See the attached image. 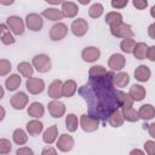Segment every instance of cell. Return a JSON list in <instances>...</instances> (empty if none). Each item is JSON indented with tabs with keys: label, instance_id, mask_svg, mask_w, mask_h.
Wrapping results in <instances>:
<instances>
[{
	"label": "cell",
	"instance_id": "6da1fadb",
	"mask_svg": "<svg viewBox=\"0 0 155 155\" xmlns=\"http://www.w3.org/2000/svg\"><path fill=\"white\" fill-rule=\"evenodd\" d=\"M114 76L113 71H108L101 78L90 79L79 88V94L87 103L88 115L103 122H107L108 117L121 108V91L116 90Z\"/></svg>",
	"mask_w": 155,
	"mask_h": 155
},
{
	"label": "cell",
	"instance_id": "7a4b0ae2",
	"mask_svg": "<svg viewBox=\"0 0 155 155\" xmlns=\"http://www.w3.org/2000/svg\"><path fill=\"white\" fill-rule=\"evenodd\" d=\"M33 67L39 73H46L51 69V59L47 54H36L33 58Z\"/></svg>",
	"mask_w": 155,
	"mask_h": 155
},
{
	"label": "cell",
	"instance_id": "3957f363",
	"mask_svg": "<svg viewBox=\"0 0 155 155\" xmlns=\"http://www.w3.org/2000/svg\"><path fill=\"white\" fill-rule=\"evenodd\" d=\"M80 126L85 132H94L99 127V120L87 114H82L80 116Z\"/></svg>",
	"mask_w": 155,
	"mask_h": 155
},
{
	"label": "cell",
	"instance_id": "277c9868",
	"mask_svg": "<svg viewBox=\"0 0 155 155\" xmlns=\"http://www.w3.org/2000/svg\"><path fill=\"white\" fill-rule=\"evenodd\" d=\"M6 25L8 29L12 30L13 34L16 35H22L24 33V22L21 17L18 16H10L6 19Z\"/></svg>",
	"mask_w": 155,
	"mask_h": 155
},
{
	"label": "cell",
	"instance_id": "5b68a950",
	"mask_svg": "<svg viewBox=\"0 0 155 155\" xmlns=\"http://www.w3.org/2000/svg\"><path fill=\"white\" fill-rule=\"evenodd\" d=\"M110 33L116 38H121L122 40L124 39H131L133 36V30H132L131 25L126 24V23H121L117 27L110 28Z\"/></svg>",
	"mask_w": 155,
	"mask_h": 155
},
{
	"label": "cell",
	"instance_id": "8992f818",
	"mask_svg": "<svg viewBox=\"0 0 155 155\" xmlns=\"http://www.w3.org/2000/svg\"><path fill=\"white\" fill-rule=\"evenodd\" d=\"M25 87L29 91V93H31V94H39V93H41L44 91L45 82H44V80H41L39 78H29V79H27Z\"/></svg>",
	"mask_w": 155,
	"mask_h": 155
},
{
	"label": "cell",
	"instance_id": "52a82bcc",
	"mask_svg": "<svg viewBox=\"0 0 155 155\" xmlns=\"http://www.w3.org/2000/svg\"><path fill=\"white\" fill-rule=\"evenodd\" d=\"M67 33H68V27L64 23H56L54 25L51 27L50 39L53 41H59L65 38Z\"/></svg>",
	"mask_w": 155,
	"mask_h": 155
},
{
	"label": "cell",
	"instance_id": "ba28073f",
	"mask_svg": "<svg viewBox=\"0 0 155 155\" xmlns=\"http://www.w3.org/2000/svg\"><path fill=\"white\" fill-rule=\"evenodd\" d=\"M25 24H27V27L30 30L39 31V30H41V28L44 25V22H42V18H41L40 15H38V13H29L25 17Z\"/></svg>",
	"mask_w": 155,
	"mask_h": 155
},
{
	"label": "cell",
	"instance_id": "9c48e42d",
	"mask_svg": "<svg viewBox=\"0 0 155 155\" xmlns=\"http://www.w3.org/2000/svg\"><path fill=\"white\" fill-rule=\"evenodd\" d=\"M70 29L73 31V34L75 36H82L87 33V29H88V24H87V21L84 19V18H78V19H74L71 25H70Z\"/></svg>",
	"mask_w": 155,
	"mask_h": 155
},
{
	"label": "cell",
	"instance_id": "30bf717a",
	"mask_svg": "<svg viewBox=\"0 0 155 155\" xmlns=\"http://www.w3.org/2000/svg\"><path fill=\"white\" fill-rule=\"evenodd\" d=\"M27 103H28V96L24 92H17L10 99L11 107L16 110H22L27 105Z\"/></svg>",
	"mask_w": 155,
	"mask_h": 155
},
{
	"label": "cell",
	"instance_id": "8fae6325",
	"mask_svg": "<svg viewBox=\"0 0 155 155\" xmlns=\"http://www.w3.org/2000/svg\"><path fill=\"white\" fill-rule=\"evenodd\" d=\"M74 147V138L69 134H61L58 140H57V148L58 150L63 151V153H67V151H70Z\"/></svg>",
	"mask_w": 155,
	"mask_h": 155
},
{
	"label": "cell",
	"instance_id": "7c38bea8",
	"mask_svg": "<svg viewBox=\"0 0 155 155\" xmlns=\"http://www.w3.org/2000/svg\"><path fill=\"white\" fill-rule=\"evenodd\" d=\"M101 56V51L99 48H97L96 46H88L86 48L82 50L81 52V57L85 62H88V63H92V62H96Z\"/></svg>",
	"mask_w": 155,
	"mask_h": 155
},
{
	"label": "cell",
	"instance_id": "4fadbf2b",
	"mask_svg": "<svg viewBox=\"0 0 155 155\" xmlns=\"http://www.w3.org/2000/svg\"><path fill=\"white\" fill-rule=\"evenodd\" d=\"M47 94H48V97H51L53 99H59L63 96V82L58 79L52 81L48 86Z\"/></svg>",
	"mask_w": 155,
	"mask_h": 155
},
{
	"label": "cell",
	"instance_id": "5bb4252c",
	"mask_svg": "<svg viewBox=\"0 0 155 155\" xmlns=\"http://www.w3.org/2000/svg\"><path fill=\"white\" fill-rule=\"evenodd\" d=\"M47 108H48V113L53 117H61L65 113V105L61 101H57V99H53L52 102H50Z\"/></svg>",
	"mask_w": 155,
	"mask_h": 155
},
{
	"label": "cell",
	"instance_id": "9a60e30c",
	"mask_svg": "<svg viewBox=\"0 0 155 155\" xmlns=\"http://www.w3.org/2000/svg\"><path fill=\"white\" fill-rule=\"evenodd\" d=\"M126 64V59L121 53H114L108 61V65L111 70H121Z\"/></svg>",
	"mask_w": 155,
	"mask_h": 155
},
{
	"label": "cell",
	"instance_id": "2e32d148",
	"mask_svg": "<svg viewBox=\"0 0 155 155\" xmlns=\"http://www.w3.org/2000/svg\"><path fill=\"white\" fill-rule=\"evenodd\" d=\"M61 11H62L63 17L73 18V17H75V16L78 15L79 7H78V5H76L75 2H73V1H64V2L62 4Z\"/></svg>",
	"mask_w": 155,
	"mask_h": 155
},
{
	"label": "cell",
	"instance_id": "e0dca14e",
	"mask_svg": "<svg viewBox=\"0 0 155 155\" xmlns=\"http://www.w3.org/2000/svg\"><path fill=\"white\" fill-rule=\"evenodd\" d=\"M150 69L147 67V65H144V64H140V65H138L137 68H136V70H134V78L138 80V81H140V82H145V81H148L149 80V78H150Z\"/></svg>",
	"mask_w": 155,
	"mask_h": 155
},
{
	"label": "cell",
	"instance_id": "ac0fdd59",
	"mask_svg": "<svg viewBox=\"0 0 155 155\" xmlns=\"http://www.w3.org/2000/svg\"><path fill=\"white\" fill-rule=\"evenodd\" d=\"M138 115H139V119H143L144 121L151 120L155 116V108L151 104H144L139 108Z\"/></svg>",
	"mask_w": 155,
	"mask_h": 155
},
{
	"label": "cell",
	"instance_id": "d6986e66",
	"mask_svg": "<svg viewBox=\"0 0 155 155\" xmlns=\"http://www.w3.org/2000/svg\"><path fill=\"white\" fill-rule=\"evenodd\" d=\"M105 23H107L108 25H110V28L117 27L119 24L124 23V22H122V16H121V13L115 12V11L108 12L107 16H105Z\"/></svg>",
	"mask_w": 155,
	"mask_h": 155
},
{
	"label": "cell",
	"instance_id": "ffe728a7",
	"mask_svg": "<svg viewBox=\"0 0 155 155\" xmlns=\"http://www.w3.org/2000/svg\"><path fill=\"white\" fill-rule=\"evenodd\" d=\"M21 82H22V78H21L19 75H17V74H12V75H10V76L6 79V81H5V87H6L8 91H16V90L19 87Z\"/></svg>",
	"mask_w": 155,
	"mask_h": 155
},
{
	"label": "cell",
	"instance_id": "44dd1931",
	"mask_svg": "<svg viewBox=\"0 0 155 155\" xmlns=\"http://www.w3.org/2000/svg\"><path fill=\"white\" fill-rule=\"evenodd\" d=\"M128 94L133 98V101L139 102V101H142V99L145 97L147 92H145V88H144L142 85H133V86L130 88V93H128Z\"/></svg>",
	"mask_w": 155,
	"mask_h": 155
},
{
	"label": "cell",
	"instance_id": "7402d4cb",
	"mask_svg": "<svg viewBox=\"0 0 155 155\" xmlns=\"http://www.w3.org/2000/svg\"><path fill=\"white\" fill-rule=\"evenodd\" d=\"M44 113H45L44 105H42L41 103H39V102L31 103V104L29 105V108H28V114H29V116L35 117V119L41 117V116L44 115Z\"/></svg>",
	"mask_w": 155,
	"mask_h": 155
},
{
	"label": "cell",
	"instance_id": "603a6c76",
	"mask_svg": "<svg viewBox=\"0 0 155 155\" xmlns=\"http://www.w3.org/2000/svg\"><path fill=\"white\" fill-rule=\"evenodd\" d=\"M57 134H58V130H57V126L56 125H52L50 126L42 134V140L46 143V144H52L56 138H57Z\"/></svg>",
	"mask_w": 155,
	"mask_h": 155
},
{
	"label": "cell",
	"instance_id": "cb8c5ba5",
	"mask_svg": "<svg viewBox=\"0 0 155 155\" xmlns=\"http://www.w3.org/2000/svg\"><path fill=\"white\" fill-rule=\"evenodd\" d=\"M42 16L46 17L47 19H50V21H53V22H54V21H59V19L63 18L62 11L58 10V8H56V7H50V8L44 10Z\"/></svg>",
	"mask_w": 155,
	"mask_h": 155
},
{
	"label": "cell",
	"instance_id": "d4e9b609",
	"mask_svg": "<svg viewBox=\"0 0 155 155\" xmlns=\"http://www.w3.org/2000/svg\"><path fill=\"white\" fill-rule=\"evenodd\" d=\"M44 128L42 122H40L39 120H31L27 124V131L30 136H38Z\"/></svg>",
	"mask_w": 155,
	"mask_h": 155
},
{
	"label": "cell",
	"instance_id": "484cf974",
	"mask_svg": "<svg viewBox=\"0 0 155 155\" xmlns=\"http://www.w3.org/2000/svg\"><path fill=\"white\" fill-rule=\"evenodd\" d=\"M0 31H1V41H2V44L11 45V44H13L16 41L13 35L10 33V30H8L6 24H1L0 25Z\"/></svg>",
	"mask_w": 155,
	"mask_h": 155
},
{
	"label": "cell",
	"instance_id": "4316f807",
	"mask_svg": "<svg viewBox=\"0 0 155 155\" xmlns=\"http://www.w3.org/2000/svg\"><path fill=\"white\" fill-rule=\"evenodd\" d=\"M76 92V82L74 80H67L63 82V97H71Z\"/></svg>",
	"mask_w": 155,
	"mask_h": 155
},
{
	"label": "cell",
	"instance_id": "83f0119b",
	"mask_svg": "<svg viewBox=\"0 0 155 155\" xmlns=\"http://www.w3.org/2000/svg\"><path fill=\"white\" fill-rule=\"evenodd\" d=\"M108 124L110 126H113V127H120V126H122V124H124V116H122L121 111H119V110L114 111L108 117Z\"/></svg>",
	"mask_w": 155,
	"mask_h": 155
},
{
	"label": "cell",
	"instance_id": "f1b7e54d",
	"mask_svg": "<svg viewBox=\"0 0 155 155\" xmlns=\"http://www.w3.org/2000/svg\"><path fill=\"white\" fill-rule=\"evenodd\" d=\"M130 82V76L127 73H119L114 76V84H115V87H119V88H122L125 87L127 84Z\"/></svg>",
	"mask_w": 155,
	"mask_h": 155
},
{
	"label": "cell",
	"instance_id": "f546056e",
	"mask_svg": "<svg viewBox=\"0 0 155 155\" xmlns=\"http://www.w3.org/2000/svg\"><path fill=\"white\" fill-rule=\"evenodd\" d=\"M121 114H122V116H124V120H126V121H130V122H137V121L139 120L138 111L134 110L133 108L122 109Z\"/></svg>",
	"mask_w": 155,
	"mask_h": 155
},
{
	"label": "cell",
	"instance_id": "4dcf8cb0",
	"mask_svg": "<svg viewBox=\"0 0 155 155\" xmlns=\"http://www.w3.org/2000/svg\"><path fill=\"white\" fill-rule=\"evenodd\" d=\"M147 52H148L147 44L145 42H138L134 47L133 54H134V58H137V59H144L147 57Z\"/></svg>",
	"mask_w": 155,
	"mask_h": 155
},
{
	"label": "cell",
	"instance_id": "1f68e13d",
	"mask_svg": "<svg viewBox=\"0 0 155 155\" xmlns=\"http://www.w3.org/2000/svg\"><path fill=\"white\" fill-rule=\"evenodd\" d=\"M17 69H18V71H19L24 78H27V79H29V78L33 76L34 69H33V67H31L28 62H21V63L17 65Z\"/></svg>",
	"mask_w": 155,
	"mask_h": 155
},
{
	"label": "cell",
	"instance_id": "d6a6232c",
	"mask_svg": "<svg viewBox=\"0 0 155 155\" xmlns=\"http://www.w3.org/2000/svg\"><path fill=\"white\" fill-rule=\"evenodd\" d=\"M12 138H13V142L18 145H23L27 143L28 140V136L25 134V132L22 130V128H17L13 131V134H12Z\"/></svg>",
	"mask_w": 155,
	"mask_h": 155
},
{
	"label": "cell",
	"instance_id": "836d02e7",
	"mask_svg": "<svg viewBox=\"0 0 155 155\" xmlns=\"http://www.w3.org/2000/svg\"><path fill=\"white\" fill-rule=\"evenodd\" d=\"M108 71L103 65H93L88 70V78L90 79H96V78H101L103 75H105Z\"/></svg>",
	"mask_w": 155,
	"mask_h": 155
},
{
	"label": "cell",
	"instance_id": "e575fe53",
	"mask_svg": "<svg viewBox=\"0 0 155 155\" xmlns=\"http://www.w3.org/2000/svg\"><path fill=\"white\" fill-rule=\"evenodd\" d=\"M65 127L69 132H75L78 130V117L75 114H68L65 116Z\"/></svg>",
	"mask_w": 155,
	"mask_h": 155
},
{
	"label": "cell",
	"instance_id": "d590c367",
	"mask_svg": "<svg viewBox=\"0 0 155 155\" xmlns=\"http://www.w3.org/2000/svg\"><path fill=\"white\" fill-rule=\"evenodd\" d=\"M136 41L133 39H124L121 42H120V48L126 52V53H133L134 51V47H136Z\"/></svg>",
	"mask_w": 155,
	"mask_h": 155
},
{
	"label": "cell",
	"instance_id": "8d00e7d4",
	"mask_svg": "<svg viewBox=\"0 0 155 155\" xmlns=\"http://www.w3.org/2000/svg\"><path fill=\"white\" fill-rule=\"evenodd\" d=\"M103 10H104V8H103V5L99 4V2H96V4H93V5L90 7L88 15H90V17H92V18H98V17L102 16Z\"/></svg>",
	"mask_w": 155,
	"mask_h": 155
},
{
	"label": "cell",
	"instance_id": "74e56055",
	"mask_svg": "<svg viewBox=\"0 0 155 155\" xmlns=\"http://www.w3.org/2000/svg\"><path fill=\"white\" fill-rule=\"evenodd\" d=\"M120 101H121V109H128V108H132L133 102H134L133 98H132L130 94H127V93H125V92H122V91H121Z\"/></svg>",
	"mask_w": 155,
	"mask_h": 155
},
{
	"label": "cell",
	"instance_id": "f35d334b",
	"mask_svg": "<svg viewBox=\"0 0 155 155\" xmlns=\"http://www.w3.org/2000/svg\"><path fill=\"white\" fill-rule=\"evenodd\" d=\"M11 148H12V145H11L10 140H7V139H5V138H1V139H0V153H1L2 155L8 154V153L11 151Z\"/></svg>",
	"mask_w": 155,
	"mask_h": 155
},
{
	"label": "cell",
	"instance_id": "ab89813d",
	"mask_svg": "<svg viewBox=\"0 0 155 155\" xmlns=\"http://www.w3.org/2000/svg\"><path fill=\"white\" fill-rule=\"evenodd\" d=\"M11 70V63L7 59H1L0 61V75L5 76L6 74H8Z\"/></svg>",
	"mask_w": 155,
	"mask_h": 155
},
{
	"label": "cell",
	"instance_id": "60d3db41",
	"mask_svg": "<svg viewBox=\"0 0 155 155\" xmlns=\"http://www.w3.org/2000/svg\"><path fill=\"white\" fill-rule=\"evenodd\" d=\"M144 149L148 155H155V142L154 140H147L144 143Z\"/></svg>",
	"mask_w": 155,
	"mask_h": 155
},
{
	"label": "cell",
	"instance_id": "b9f144b4",
	"mask_svg": "<svg viewBox=\"0 0 155 155\" xmlns=\"http://www.w3.org/2000/svg\"><path fill=\"white\" fill-rule=\"evenodd\" d=\"M127 4H128L127 0H113L111 1V6L114 8H124L127 6Z\"/></svg>",
	"mask_w": 155,
	"mask_h": 155
},
{
	"label": "cell",
	"instance_id": "7bdbcfd3",
	"mask_svg": "<svg viewBox=\"0 0 155 155\" xmlns=\"http://www.w3.org/2000/svg\"><path fill=\"white\" fill-rule=\"evenodd\" d=\"M16 155H34L33 150L28 147H22V148H18L17 151H16Z\"/></svg>",
	"mask_w": 155,
	"mask_h": 155
},
{
	"label": "cell",
	"instance_id": "ee69618b",
	"mask_svg": "<svg viewBox=\"0 0 155 155\" xmlns=\"http://www.w3.org/2000/svg\"><path fill=\"white\" fill-rule=\"evenodd\" d=\"M133 6L138 10H144L148 6V1L147 0H133Z\"/></svg>",
	"mask_w": 155,
	"mask_h": 155
},
{
	"label": "cell",
	"instance_id": "f6af8a7d",
	"mask_svg": "<svg viewBox=\"0 0 155 155\" xmlns=\"http://www.w3.org/2000/svg\"><path fill=\"white\" fill-rule=\"evenodd\" d=\"M147 58L151 62H155V46H150L148 47V52H147Z\"/></svg>",
	"mask_w": 155,
	"mask_h": 155
},
{
	"label": "cell",
	"instance_id": "bcb514c9",
	"mask_svg": "<svg viewBox=\"0 0 155 155\" xmlns=\"http://www.w3.org/2000/svg\"><path fill=\"white\" fill-rule=\"evenodd\" d=\"M41 155H57V151H56V149L52 148V147H46V148L42 149Z\"/></svg>",
	"mask_w": 155,
	"mask_h": 155
},
{
	"label": "cell",
	"instance_id": "7dc6e473",
	"mask_svg": "<svg viewBox=\"0 0 155 155\" xmlns=\"http://www.w3.org/2000/svg\"><path fill=\"white\" fill-rule=\"evenodd\" d=\"M148 35H149L153 40H155V23H153V24H150V25L148 27Z\"/></svg>",
	"mask_w": 155,
	"mask_h": 155
},
{
	"label": "cell",
	"instance_id": "c3c4849f",
	"mask_svg": "<svg viewBox=\"0 0 155 155\" xmlns=\"http://www.w3.org/2000/svg\"><path fill=\"white\" fill-rule=\"evenodd\" d=\"M148 131H149V134H150V137L155 138V122H153L151 125H149V127H148Z\"/></svg>",
	"mask_w": 155,
	"mask_h": 155
},
{
	"label": "cell",
	"instance_id": "681fc988",
	"mask_svg": "<svg viewBox=\"0 0 155 155\" xmlns=\"http://www.w3.org/2000/svg\"><path fill=\"white\" fill-rule=\"evenodd\" d=\"M130 155H145V154H144L140 149H137V148H136V149H133V150L130 151Z\"/></svg>",
	"mask_w": 155,
	"mask_h": 155
},
{
	"label": "cell",
	"instance_id": "f907efd6",
	"mask_svg": "<svg viewBox=\"0 0 155 155\" xmlns=\"http://www.w3.org/2000/svg\"><path fill=\"white\" fill-rule=\"evenodd\" d=\"M47 2H48V4H53V5H59V4H63L64 1H62V0H58V1H52V0H47Z\"/></svg>",
	"mask_w": 155,
	"mask_h": 155
},
{
	"label": "cell",
	"instance_id": "816d5d0a",
	"mask_svg": "<svg viewBox=\"0 0 155 155\" xmlns=\"http://www.w3.org/2000/svg\"><path fill=\"white\" fill-rule=\"evenodd\" d=\"M150 16L153 17V18H155V5L151 7V10H150Z\"/></svg>",
	"mask_w": 155,
	"mask_h": 155
},
{
	"label": "cell",
	"instance_id": "f5cc1de1",
	"mask_svg": "<svg viewBox=\"0 0 155 155\" xmlns=\"http://www.w3.org/2000/svg\"><path fill=\"white\" fill-rule=\"evenodd\" d=\"M0 109H1V117H0V120H2V119H4V115H5V110H4V108H2V107H1Z\"/></svg>",
	"mask_w": 155,
	"mask_h": 155
},
{
	"label": "cell",
	"instance_id": "db71d44e",
	"mask_svg": "<svg viewBox=\"0 0 155 155\" xmlns=\"http://www.w3.org/2000/svg\"><path fill=\"white\" fill-rule=\"evenodd\" d=\"M90 2V0H86V1H80V4H82V5H86V4H88Z\"/></svg>",
	"mask_w": 155,
	"mask_h": 155
},
{
	"label": "cell",
	"instance_id": "11a10c76",
	"mask_svg": "<svg viewBox=\"0 0 155 155\" xmlns=\"http://www.w3.org/2000/svg\"><path fill=\"white\" fill-rule=\"evenodd\" d=\"M148 127H149V125H147V124H144V125H143V128H144V130H145V128H148Z\"/></svg>",
	"mask_w": 155,
	"mask_h": 155
}]
</instances>
